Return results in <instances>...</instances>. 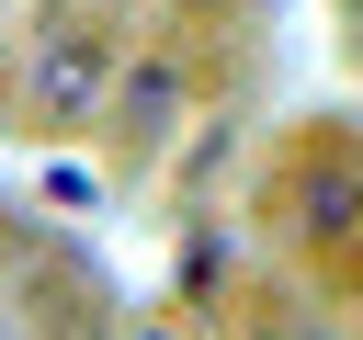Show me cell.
I'll use <instances>...</instances> for the list:
<instances>
[{
  "label": "cell",
  "instance_id": "cell-1",
  "mask_svg": "<svg viewBox=\"0 0 363 340\" xmlns=\"http://www.w3.org/2000/svg\"><path fill=\"white\" fill-rule=\"evenodd\" d=\"M102 102H113V34H91V23L23 34V113L34 125H91Z\"/></svg>",
  "mask_w": 363,
  "mask_h": 340
},
{
  "label": "cell",
  "instance_id": "cell-2",
  "mask_svg": "<svg viewBox=\"0 0 363 340\" xmlns=\"http://www.w3.org/2000/svg\"><path fill=\"white\" fill-rule=\"evenodd\" d=\"M170 102H182V79H170V68H136V91H125V113H136L147 136L170 125Z\"/></svg>",
  "mask_w": 363,
  "mask_h": 340
},
{
  "label": "cell",
  "instance_id": "cell-3",
  "mask_svg": "<svg viewBox=\"0 0 363 340\" xmlns=\"http://www.w3.org/2000/svg\"><path fill=\"white\" fill-rule=\"evenodd\" d=\"M125 340H182V329H170V317H136V329H125Z\"/></svg>",
  "mask_w": 363,
  "mask_h": 340
},
{
  "label": "cell",
  "instance_id": "cell-4",
  "mask_svg": "<svg viewBox=\"0 0 363 340\" xmlns=\"http://www.w3.org/2000/svg\"><path fill=\"white\" fill-rule=\"evenodd\" d=\"M0 45H11V11H0Z\"/></svg>",
  "mask_w": 363,
  "mask_h": 340
}]
</instances>
